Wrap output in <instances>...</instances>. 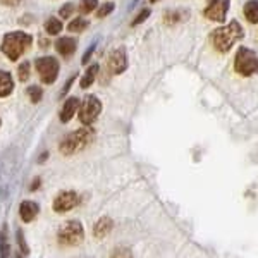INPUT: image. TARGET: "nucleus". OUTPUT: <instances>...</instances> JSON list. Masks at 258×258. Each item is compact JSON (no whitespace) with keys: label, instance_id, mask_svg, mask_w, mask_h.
Wrapping results in <instances>:
<instances>
[{"label":"nucleus","instance_id":"10","mask_svg":"<svg viewBox=\"0 0 258 258\" xmlns=\"http://www.w3.org/2000/svg\"><path fill=\"white\" fill-rule=\"evenodd\" d=\"M78 205V195L74 191H62V193L53 200V210L55 212H69Z\"/></svg>","mask_w":258,"mask_h":258},{"label":"nucleus","instance_id":"1","mask_svg":"<svg viewBox=\"0 0 258 258\" xmlns=\"http://www.w3.org/2000/svg\"><path fill=\"white\" fill-rule=\"evenodd\" d=\"M243 36H244L243 28L239 26L238 21H231L227 26L217 28V30L212 33L210 40H212V45L215 47V50L226 53L232 48V45H234L236 41H239Z\"/></svg>","mask_w":258,"mask_h":258},{"label":"nucleus","instance_id":"11","mask_svg":"<svg viewBox=\"0 0 258 258\" xmlns=\"http://www.w3.org/2000/svg\"><path fill=\"white\" fill-rule=\"evenodd\" d=\"M55 48H57V52H59L62 57H66V59H68V57H71L74 52H76L78 43H76V40L69 38V36H62V38L57 40Z\"/></svg>","mask_w":258,"mask_h":258},{"label":"nucleus","instance_id":"4","mask_svg":"<svg viewBox=\"0 0 258 258\" xmlns=\"http://www.w3.org/2000/svg\"><path fill=\"white\" fill-rule=\"evenodd\" d=\"M234 71L239 76H251L258 71V55L253 50L246 47H241L234 57Z\"/></svg>","mask_w":258,"mask_h":258},{"label":"nucleus","instance_id":"5","mask_svg":"<svg viewBox=\"0 0 258 258\" xmlns=\"http://www.w3.org/2000/svg\"><path fill=\"white\" fill-rule=\"evenodd\" d=\"M57 239H59V243L68 244V246H78V244H81L83 239H85V231H83L81 222H78V220L66 222L59 229Z\"/></svg>","mask_w":258,"mask_h":258},{"label":"nucleus","instance_id":"7","mask_svg":"<svg viewBox=\"0 0 258 258\" xmlns=\"http://www.w3.org/2000/svg\"><path fill=\"white\" fill-rule=\"evenodd\" d=\"M35 66H36V71H38L41 81H43L45 85L55 83L57 76H59V69H60L57 59H53V57H40V59L35 62Z\"/></svg>","mask_w":258,"mask_h":258},{"label":"nucleus","instance_id":"25","mask_svg":"<svg viewBox=\"0 0 258 258\" xmlns=\"http://www.w3.org/2000/svg\"><path fill=\"white\" fill-rule=\"evenodd\" d=\"M73 12H74V6L73 4H64L62 6V9L59 11V16L62 19H69V18H73Z\"/></svg>","mask_w":258,"mask_h":258},{"label":"nucleus","instance_id":"23","mask_svg":"<svg viewBox=\"0 0 258 258\" xmlns=\"http://www.w3.org/2000/svg\"><path fill=\"white\" fill-rule=\"evenodd\" d=\"M28 97H30L33 103H38L41 97H43V90H41L40 86H30V88H28Z\"/></svg>","mask_w":258,"mask_h":258},{"label":"nucleus","instance_id":"9","mask_svg":"<svg viewBox=\"0 0 258 258\" xmlns=\"http://www.w3.org/2000/svg\"><path fill=\"white\" fill-rule=\"evenodd\" d=\"M109 69L112 74H122L127 69V55L126 48L119 47L109 55Z\"/></svg>","mask_w":258,"mask_h":258},{"label":"nucleus","instance_id":"33","mask_svg":"<svg viewBox=\"0 0 258 258\" xmlns=\"http://www.w3.org/2000/svg\"><path fill=\"white\" fill-rule=\"evenodd\" d=\"M150 2H152V4H153V2H157V0H150Z\"/></svg>","mask_w":258,"mask_h":258},{"label":"nucleus","instance_id":"28","mask_svg":"<svg viewBox=\"0 0 258 258\" xmlns=\"http://www.w3.org/2000/svg\"><path fill=\"white\" fill-rule=\"evenodd\" d=\"M18 238H19V246L21 249H23V253L24 255H28V246H26V241H24V236H23V232H18Z\"/></svg>","mask_w":258,"mask_h":258},{"label":"nucleus","instance_id":"18","mask_svg":"<svg viewBox=\"0 0 258 258\" xmlns=\"http://www.w3.org/2000/svg\"><path fill=\"white\" fill-rule=\"evenodd\" d=\"M45 30H47L48 35H59L62 31V23L57 18H50L45 24Z\"/></svg>","mask_w":258,"mask_h":258},{"label":"nucleus","instance_id":"14","mask_svg":"<svg viewBox=\"0 0 258 258\" xmlns=\"http://www.w3.org/2000/svg\"><path fill=\"white\" fill-rule=\"evenodd\" d=\"M112 229H114V222H112V219L110 217H102L97 224H95L93 236L97 239H102V238H105L107 234H110Z\"/></svg>","mask_w":258,"mask_h":258},{"label":"nucleus","instance_id":"12","mask_svg":"<svg viewBox=\"0 0 258 258\" xmlns=\"http://www.w3.org/2000/svg\"><path fill=\"white\" fill-rule=\"evenodd\" d=\"M80 98H76V97H71L66 100V103H64V107H62V110H60V120L62 122H69L71 119H73V115L76 114L78 109H80Z\"/></svg>","mask_w":258,"mask_h":258},{"label":"nucleus","instance_id":"27","mask_svg":"<svg viewBox=\"0 0 258 258\" xmlns=\"http://www.w3.org/2000/svg\"><path fill=\"white\" fill-rule=\"evenodd\" d=\"M148 16H150V9H143V11L140 12L138 16H136V19L133 21L131 24H133V26H138V24H141V23H143V21H147Z\"/></svg>","mask_w":258,"mask_h":258},{"label":"nucleus","instance_id":"13","mask_svg":"<svg viewBox=\"0 0 258 258\" xmlns=\"http://www.w3.org/2000/svg\"><path fill=\"white\" fill-rule=\"evenodd\" d=\"M38 205H36L35 202H23L19 207V215L21 219L24 220V222H31V220L36 219V215H38Z\"/></svg>","mask_w":258,"mask_h":258},{"label":"nucleus","instance_id":"17","mask_svg":"<svg viewBox=\"0 0 258 258\" xmlns=\"http://www.w3.org/2000/svg\"><path fill=\"white\" fill-rule=\"evenodd\" d=\"M97 74H98V66H97V64H93L88 71H86L85 76H83V80H81V83H80L81 88H83V90L90 88V86L93 85V81H95V78H97Z\"/></svg>","mask_w":258,"mask_h":258},{"label":"nucleus","instance_id":"16","mask_svg":"<svg viewBox=\"0 0 258 258\" xmlns=\"http://www.w3.org/2000/svg\"><path fill=\"white\" fill-rule=\"evenodd\" d=\"M244 16H246L248 23L251 24L258 23V0H248L244 4Z\"/></svg>","mask_w":258,"mask_h":258},{"label":"nucleus","instance_id":"30","mask_svg":"<svg viewBox=\"0 0 258 258\" xmlns=\"http://www.w3.org/2000/svg\"><path fill=\"white\" fill-rule=\"evenodd\" d=\"M93 50H95V45H91L88 52H86L85 55H83V64H86V62L90 60V57H91V53H93Z\"/></svg>","mask_w":258,"mask_h":258},{"label":"nucleus","instance_id":"22","mask_svg":"<svg viewBox=\"0 0 258 258\" xmlns=\"http://www.w3.org/2000/svg\"><path fill=\"white\" fill-rule=\"evenodd\" d=\"M98 6V0H81L80 2V12L81 14H90Z\"/></svg>","mask_w":258,"mask_h":258},{"label":"nucleus","instance_id":"8","mask_svg":"<svg viewBox=\"0 0 258 258\" xmlns=\"http://www.w3.org/2000/svg\"><path fill=\"white\" fill-rule=\"evenodd\" d=\"M231 2L229 0H209V6L203 11V16L210 21H217V23H224L229 11Z\"/></svg>","mask_w":258,"mask_h":258},{"label":"nucleus","instance_id":"32","mask_svg":"<svg viewBox=\"0 0 258 258\" xmlns=\"http://www.w3.org/2000/svg\"><path fill=\"white\" fill-rule=\"evenodd\" d=\"M38 186H40V179L36 177L35 181H33V184H31V191H35V189H38Z\"/></svg>","mask_w":258,"mask_h":258},{"label":"nucleus","instance_id":"19","mask_svg":"<svg viewBox=\"0 0 258 258\" xmlns=\"http://www.w3.org/2000/svg\"><path fill=\"white\" fill-rule=\"evenodd\" d=\"M86 28H88V21L85 18H76L69 23V31H74V33H81V31H85Z\"/></svg>","mask_w":258,"mask_h":258},{"label":"nucleus","instance_id":"6","mask_svg":"<svg viewBox=\"0 0 258 258\" xmlns=\"http://www.w3.org/2000/svg\"><path fill=\"white\" fill-rule=\"evenodd\" d=\"M80 120L85 126H91L95 120L98 119L100 112H102V102L95 97V95H88L80 103Z\"/></svg>","mask_w":258,"mask_h":258},{"label":"nucleus","instance_id":"21","mask_svg":"<svg viewBox=\"0 0 258 258\" xmlns=\"http://www.w3.org/2000/svg\"><path fill=\"white\" fill-rule=\"evenodd\" d=\"M0 256L9 258V241H7V231L4 227L2 236H0Z\"/></svg>","mask_w":258,"mask_h":258},{"label":"nucleus","instance_id":"3","mask_svg":"<svg viewBox=\"0 0 258 258\" xmlns=\"http://www.w3.org/2000/svg\"><path fill=\"white\" fill-rule=\"evenodd\" d=\"M31 35L24 31H14V33H7L4 36L2 41V52L9 57L11 60H18L31 45Z\"/></svg>","mask_w":258,"mask_h":258},{"label":"nucleus","instance_id":"2","mask_svg":"<svg viewBox=\"0 0 258 258\" xmlns=\"http://www.w3.org/2000/svg\"><path fill=\"white\" fill-rule=\"evenodd\" d=\"M93 129H90V126L76 129V131L69 133L64 140L60 141V153L62 155H76V153L83 152L88 145L93 141Z\"/></svg>","mask_w":258,"mask_h":258},{"label":"nucleus","instance_id":"15","mask_svg":"<svg viewBox=\"0 0 258 258\" xmlns=\"http://www.w3.org/2000/svg\"><path fill=\"white\" fill-rule=\"evenodd\" d=\"M12 90H14V80H12L11 73L0 71V98L9 97Z\"/></svg>","mask_w":258,"mask_h":258},{"label":"nucleus","instance_id":"20","mask_svg":"<svg viewBox=\"0 0 258 258\" xmlns=\"http://www.w3.org/2000/svg\"><path fill=\"white\" fill-rule=\"evenodd\" d=\"M30 74H31V66H30V62H23V64L18 68V78H19V81H28L30 80Z\"/></svg>","mask_w":258,"mask_h":258},{"label":"nucleus","instance_id":"24","mask_svg":"<svg viewBox=\"0 0 258 258\" xmlns=\"http://www.w3.org/2000/svg\"><path fill=\"white\" fill-rule=\"evenodd\" d=\"M114 4L112 2H105V4H102V6L98 7V11H97V18L100 19H103V18H107V16L110 14L112 11H114Z\"/></svg>","mask_w":258,"mask_h":258},{"label":"nucleus","instance_id":"31","mask_svg":"<svg viewBox=\"0 0 258 258\" xmlns=\"http://www.w3.org/2000/svg\"><path fill=\"white\" fill-rule=\"evenodd\" d=\"M2 4H6V6H18L21 0H0Z\"/></svg>","mask_w":258,"mask_h":258},{"label":"nucleus","instance_id":"29","mask_svg":"<svg viewBox=\"0 0 258 258\" xmlns=\"http://www.w3.org/2000/svg\"><path fill=\"white\" fill-rule=\"evenodd\" d=\"M74 80H76V74H73V76H71L69 80L66 81V86H64V88H62V95H66V93H68V91L71 90V85H73V83H74Z\"/></svg>","mask_w":258,"mask_h":258},{"label":"nucleus","instance_id":"26","mask_svg":"<svg viewBox=\"0 0 258 258\" xmlns=\"http://www.w3.org/2000/svg\"><path fill=\"white\" fill-rule=\"evenodd\" d=\"M110 258H133V255H131V249L127 248H115L112 251Z\"/></svg>","mask_w":258,"mask_h":258}]
</instances>
